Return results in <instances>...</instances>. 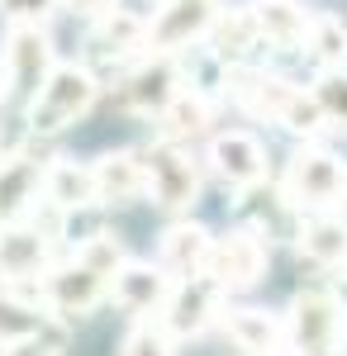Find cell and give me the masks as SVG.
I'll return each mask as SVG.
<instances>
[{
    "label": "cell",
    "instance_id": "cell-11",
    "mask_svg": "<svg viewBox=\"0 0 347 356\" xmlns=\"http://www.w3.org/2000/svg\"><path fill=\"white\" fill-rule=\"evenodd\" d=\"M219 300H224V290L214 285L210 275L205 280L200 275L195 280H176L171 300L162 304V323L176 332V337H200L219 318Z\"/></svg>",
    "mask_w": 347,
    "mask_h": 356
},
{
    "label": "cell",
    "instance_id": "cell-8",
    "mask_svg": "<svg viewBox=\"0 0 347 356\" xmlns=\"http://www.w3.org/2000/svg\"><path fill=\"white\" fill-rule=\"evenodd\" d=\"M219 19V0H162L148 19V53H181L200 43Z\"/></svg>",
    "mask_w": 347,
    "mask_h": 356
},
{
    "label": "cell",
    "instance_id": "cell-29",
    "mask_svg": "<svg viewBox=\"0 0 347 356\" xmlns=\"http://www.w3.org/2000/svg\"><path fill=\"white\" fill-rule=\"evenodd\" d=\"M314 100H319L328 129L347 134V67H323L314 81Z\"/></svg>",
    "mask_w": 347,
    "mask_h": 356
},
{
    "label": "cell",
    "instance_id": "cell-27",
    "mask_svg": "<svg viewBox=\"0 0 347 356\" xmlns=\"http://www.w3.org/2000/svg\"><path fill=\"white\" fill-rule=\"evenodd\" d=\"M48 328V314H38L29 300H15V295H0V347L10 342H24L33 332Z\"/></svg>",
    "mask_w": 347,
    "mask_h": 356
},
{
    "label": "cell",
    "instance_id": "cell-20",
    "mask_svg": "<svg viewBox=\"0 0 347 356\" xmlns=\"http://www.w3.org/2000/svg\"><path fill=\"white\" fill-rule=\"evenodd\" d=\"M252 15H257V29H262V43L276 48V53H300L309 43V24L314 15L295 0H252Z\"/></svg>",
    "mask_w": 347,
    "mask_h": 356
},
{
    "label": "cell",
    "instance_id": "cell-6",
    "mask_svg": "<svg viewBox=\"0 0 347 356\" xmlns=\"http://www.w3.org/2000/svg\"><path fill=\"white\" fill-rule=\"evenodd\" d=\"M267 261H271V252L262 243V233L257 228H233V233L214 238L205 275H210L224 295H233V290H252L267 275Z\"/></svg>",
    "mask_w": 347,
    "mask_h": 356
},
{
    "label": "cell",
    "instance_id": "cell-26",
    "mask_svg": "<svg viewBox=\"0 0 347 356\" xmlns=\"http://www.w3.org/2000/svg\"><path fill=\"white\" fill-rule=\"evenodd\" d=\"M119 356H176V332L167 328L153 314H138L134 328L124 332V347Z\"/></svg>",
    "mask_w": 347,
    "mask_h": 356
},
{
    "label": "cell",
    "instance_id": "cell-23",
    "mask_svg": "<svg viewBox=\"0 0 347 356\" xmlns=\"http://www.w3.org/2000/svg\"><path fill=\"white\" fill-rule=\"evenodd\" d=\"M157 124H162V138H171V143H190V138L210 134V124H214V100L205 95V90H190V86H181V90H176V100H171V105L157 114Z\"/></svg>",
    "mask_w": 347,
    "mask_h": 356
},
{
    "label": "cell",
    "instance_id": "cell-21",
    "mask_svg": "<svg viewBox=\"0 0 347 356\" xmlns=\"http://www.w3.org/2000/svg\"><path fill=\"white\" fill-rule=\"evenodd\" d=\"M210 53L219 62H229V67H238L247 57L262 48V29H257V15H252V5L247 10H219V19L210 24Z\"/></svg>",
    "mask_w": 347,
    "mask_h": 356
},
{
    "label": "cell",
    "instance_id": "cell-16",
    "mask_svg": "<svg viewBox=\"0 0 347 356\" xmlns=\"http://www.w3.org/2000/svg\"><path fill=\"white\" fill-rule=\"evenodd\" d=\"M176 280L162 271V266H148V261H124V271L109 280V295L119 309L129 314H157L162 304L171 300Z\"/></svg>",
    "mask_w": 347,
    "mask_h": 356
},
{
    "label": "cell",
    "instance_id": "cell-19",
    "mask_svg": "<svg viewBox=\"0 0 347 356\" xmlns=\"http://www.w3.org/2000/svg\"><path fill=\"white\" fill-rule=\"evenodd\" d=\"M43 204L57 209V214H72V209H86V204H100L95 166H81V162H72V157L48 162L43 166Z\"/></svg>",
    "mask_w": 347,
    "mask_h": 356
},
{
    "label": "cell",
    "instance_id": "cell-30",
    "mask_svg": "<svg viewBox=\"0 0 347 356\" xmlns=\"http://www.w3.org/2000/svg\"><path fill=\"white\" fill-rule=\"evenodd\" d=\"M62 347H67V332L57 328V323H48L43 332H33V337H24V342L0 347V356H62Z\"/></svg>",
    "mask_w": 347,
    "mask_h": 356
},
{
    "label": "cell",
    "instance_id": "cell-36",
    "mask_svg": "<svg viewBox=\"0 0 347 356\" xmlns=\"http://www.w3.org/2000/svg\"><path fill=\"white\" fill-rule=\"evenodd\" d=\"M291 356H300V352H291Z\"/></svg>",
    "mask_w": 347,
    "mask_h": 356
},
{
    "label": "cell",
    "instance_id": "cell-22",
    "mask_svg": "<svg viewBox=\"0 0 347 356\" xmlns=\"http://www.w3.org/2000/svg\"><path fill=\"white\" fill-rule=\"evenodd\" d=\"M300 257H309L314 266H347V219L333 209H319L300 223Z\"/></svg>",
    "mask_w": 347,
    "mask_h": 356
},
{
    "label": "cell",
    "instance_id": "cell-5",
    "mask_svg": "<svg viewBox=\"0 0 347 356\" xmlns=\"http://www.w3.org/2000/svg\"><path fill=\"white\" fill-rule=\"evenodd\" d=\"M53 43L43 24H29V19H10V33H5V57H0V72H5V86L10 95H24L33 100L38 86L53 76Z\"/></svg>",
    "mask_w": 347,
    "mask_h": 356
},
{
    "label": "cell",
    "instance_id": "cell-17",
    "mask_svg": "<svg viewBox=\"0 0 347 356\" xmlns=\"http://www.w3.org/2000/svg\"><path fill=\"white\" fill-rule=\"evenodd\" d=\"M91 166H95L100 204H134V200L148 195V166H143V152H134V147L100 152Z\"/></svg>",
    "mask_w": 347,
    "mask_h": 356
},
{
    "label": "cell",
    "instance_id": "cell-7",
    "mask_svg": "<svg viewBox=\"0 0 347 356\" xmlns=\"http://www.w3.org/2000/svg\"><path fill=\"white\" fill-rule=\"evenodd\" d=\"M286 332H291V352H300V356L338 352L343 304L333 300L328 290H304V295H295L291 314H286Z\"/></svg>",
    "mask_w": 347,
    "mask_h": 356
},
{
    "label": "cell",
    "instance_id": "cell-3",
    "mask_svg": "<svg viewBox=\"0 0 347 356\" xmlns=\"http://www.w3.org/2000/svg\"><path fill=\"white\" fill-rule=\"evenodd\" d=\"M286 200L295 209H343L347 204V162L328 147H300L286 166Z\"/></svg>",
    "mask_w": 347,
    "mask_h": 356
},
{
    "label": "cell",
    "instance_id": "cell-34",
    "mask_svg": "<svg viewBox=\"0 0 347 356\" xmlns=\"http://www.w3.org/2000/svg\"><path fill=\"white\" fill-rule=\"evenodd\" d=\"M0 95H5V72H0Z\"/></svg>",
    "mask_w": 347,
    "mask_h": 356
},
{
    "label": "cell",
    "instance_id": "cell-2",
    "mask_svg": "<svg viewBox=\"0 0 347 356\" xmlns=\"http://www.w3.org/2000/svg\"><path fill=\"white\" fill-rule=\"evenodd\" d=\"M95 95H100V81H95L91 67L57 62L53 76L38 86V95L29 100V129L33 134H62V129H72V124H81L91 114Z\"/></svg>",
    "mask_w": 347,
    "mask_h": 356
},
{
    "label": "cell",
    "instance_id": "cell-35",
    "mask_svg": "<svg viewBox=\"0 0 347 356\" xmlns=\"http://www.w3.org/2000/svg\"><path fill=\"white\" fill-rule=\"evenodd\" d=\"M0 162H5V147H0Z\"/></svg>",
    "mask_w": 347,
    "mask_h": 356
},
{
    "label": "cell",
    "instance_id": "cell-10",
    "mask_svg": "<svg viewBox=\"0 0 347 356\" xmlns=\"http://www.w3.org/2000/svg\"><path fill=\"white\" fill-rule=\"evenodd\" d=\"M176 53H148V62L129 72V81L119 86V100L129 105L134 114H162L171 100H176V90H181V72H176Z\"/></svg>",
    "mask_w": 347,
    "mask_h": 356
},
{
    "label": "cell",
    "instance_id": "cell-25",
    "mask_svg": "<svg viewBox=\"0 0 347 356\" xmlns=\"http://www.w3.org/2000/svg\"><path fill=\"white\" fill-rule=\"evenodd\" d=\"M304 53L319 62V72L323 67H347V24L338 19V15H314Z\"/></svg>",
    "mask_w": 347,
    "mask_h": 356
},
{
    "label": "cell",
    "instance_id": "cell-28",
    "mask_svg": "<svg viewBox=\"0 0 347 356\" xmlns=\"http://www.w3.org/2000/svg\"><path fill=\"white\" fill-rule=\"evenodd\" d=\"M77 261H86V266H91L95 275L114 280V275L124 271V261H129V247L119 243L114 233H105V228H100V233H91V238L77 247Z\"/></svg>",
    "mask_w": 347,
    "mask_h": 356
},
{
    "label": "cell",
    "instance_id": "cell-33",
    "mask_svg": "<svg viewBox=\"0 0 347 356\" xmlns=\"http://www.w3.org/2000/svg\"><path fill=\"white\" fill-rule=\"evenodd\" d=\"M338 356H347V318H343V337H338Z\"/></svg>",
    "mask_w": 347,
    "mask_h": 356
},
{
    "label": "cell",
    "instance_id": "cell-13",
    "mask_svg": "<svg viewBox=\"0 0 347 356\" xmlns=\"http://www.w3.org/2000/svg\"><path fill=\"white\" fill-rule=\"evenodd\" d=\"M210 166L233 191H252L267 181V147L252 134H219L210 143Z\"/></svg>",
    "mask_w": 347,
    "mask_h": 356
},
{
    "label": "cell",
    "instance_id": "cell-14",
    "mask_svg": "<svg viewBox=\"0 0 347 356\" xmlns=\"http://www.w3.org/2000/svg\"><path fill=\"white\" fill-rule=\"evenodd\" d=\"M210 228L205 223H171L167 233H162V247H157V266L171 280H195V275H205V261H210Z\"/></svg>",
    "mask_w": 347,
    "mask_h": 356
},
{
    "label": "cell",
    "instance_id": "cell-18",
    "mask_svg": "<svg viewBox=\"0 0 347 356\" xmlns=\"http://www.w3.org/2000/svg\"><path fill=\"white\" fill-rule=\"evenodd\" d=\"M43 166L48 162H38L29 152H10L0 162V223L24 219L29 209L38 204V195H43Z\"/></svg>",
    "mask_w": 347,
    "mask_h": 356
},
{
    "label": "cell",
    "instance_id": "cell-32",
    "mask_svg": "<svg viewBox=\"0 0 347 356\" xmlns=\"http://www.w3.org/2000/svg\"><path fill=\"white\" fill-rule=\"evenodd\" d=\"M67 10H77V15H86V19H100V15H109V10H119V0H62Z\"/></svg>",
    "mask_w": 347,
    "mask_h": 356
},
{
    "label": "cell",
    "instance_id": "cell-15",
    "mask_svg": "<svg viewBox=\"0 0 347 356\" xmlns=\"http://www.w3.org/2000/svg\"><path fill=\"white\" fill-rule=\"evenodd\" d=\"M224 332L242 356H286V347H291L286 318H276L267 309H229Z\"/></svg>",
    "mask_w": 347,
    "mask_h": 356
},
{
    "label": "cell",
    "instance_id": "cell-9",
    "mask_svg": "<svg viewBox=\"0 0 347 356\" xmlns=\"http://www.w3.org/2000/svg\"><path fill=\"white\" fill-rule=\"evenodd\" d=\"M109 295V280L105 275H95L86 261H67V266H57V271L43 275V304L57 309L62 318H81V314H91L95 304Z\"/></svg>",
    "mask_w": 347,
    "mask_h": 356
},
{
    "label": "cell",
    "instance_id": "cell-24",
    "mask_svg": "<svg viewBox=\"0 0 347 356\" xmlns=\"http://www.w3.org/2000/svg\"><path fill=\"white\" fill-rule=\"evenodd\" d=\"M91 48L100 57H129V53H148V19H138L129 10H109L95 19L91 29Z\"/></svg>",
    "mask_w": 347,
    "mask_h": 356
},
{
    "label": "cell",
    "instance_id": "cell-1",
    "mask_svg": "<svg viewBox=\"0 0 347 356\" xmlns=\"http://www.w3.org/2000/svg\"><path fill=\"white\" fill-rule=\"evenodd\" d=\"M229 95L238 100L247 114H257V119H271V124H281V129H291V134H319L323 124V110L319 100H314V90H304V86L286 81V76H271L262 67H252V62H238V67H229Z\"/></svg>",
    "mask_w": 347,
    "mask_h": 356
},
{
    "label": "cell",
    "instance_id": "cell-12",
    "mask_svg": "<svg viewBox=\"0 0 347 356\" xmlns=\"http://www.w3.org/2000/svg\"><path fill=\"white\" fill-rule=\"evenodd\" d=\"M38 275H48L43 223H0V280H38Z\"/></svg>",
    "mask_w": 347,
    "mask_h": 356
},
{
    "label": "cell",
    "instance_id": "cell-4",
    "mask_svg": "<svg viewBox=\"0 0 347 356\" xmlns=\"http://www.w3.org/2000/svg\"><path fill=\"white\" fill-rule=\"evenodd\" d=\"M143 166H148V200L167 209V214H186L200 200V162L190 157L181 143L157 138L153 147H143Z\"/></svg>",
    "mask_w": 347,
    "mask_h": 356
},
{
    "label": "cell",
    "instance_id": "cell-31",
    "mask_svg": "<svg viewBox=\"0 0 347 356\" xmlns=\"http://www.w3.org/2000/svg\"><path fill=\"white\" fill-rule=\"evenodd\" d=\"M57 5H62V0H0V10H5L10 19H29V24H43Z\"/></svg>",
    "mask_w": 347,
    "mask_h": 356
}]
</instances>
